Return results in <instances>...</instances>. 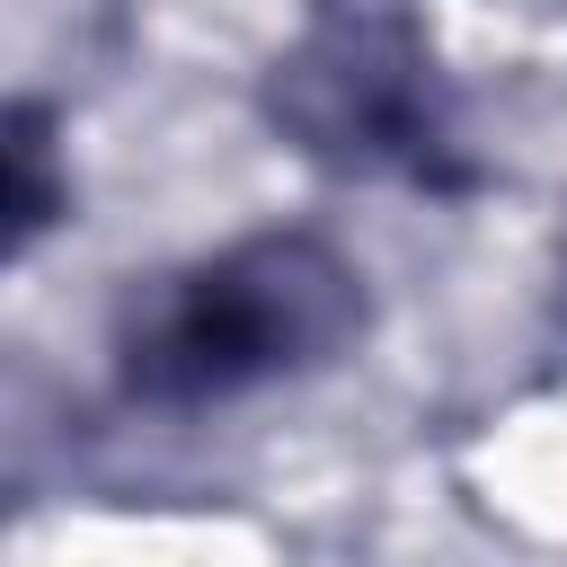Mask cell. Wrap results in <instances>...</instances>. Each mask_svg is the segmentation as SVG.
Here are the masks:
<instances>
[{
	"label": "cell",
	"mask_w": 567,
	"mask_h": 567,
	"mask_svg": "<svg viewBox=\"0 0 567 567\" xmlns=\"http://www.w3.org/2000/svg\"><path fill=\"white\" fill-rule=\"evenodd\" d=\"M372 337L363 266L301 221L239 230L186 266L142 275L115 319V390L133 408H221L275 381H310Z\"/></svg>",
	"instance_id": "cell-1"
},
{
	"label": "cell",
	"mask_w": 567,
	"mask_h": 567,
	"mask_svg": "<svg viewBox=\"0 0 567 567\" xmlns=\"http://www.w3.org/2000/svg\"><path fill=\"white\" fill-rule=\"evenodd\" d=\"M257 115L337 186H408L434 204L487 186L461 133V89L408 0H310L257 71Z\"/></svg>",
	"instance_id": "cell-2"
},
{
	"label": "cell",
	"mask_w": 567,
	"mask_h": 567,
	"mask_svg": "<svg viewBox=\"0 0 567 567\" xmlns=\"http://www.w3.org/2000/svg\"><path fill=\"white\" fill-rule=\"evenodd\" d=\"M549 328L567 337V230H558V266H549Z\"/></svg>",
	"instance_id": "cell-4"
},
{
	"label": "cell",
	"mask_w": 567,
	"mask_h": 567,
	"mask_svg": "<svg viewBox=\"0 0 567 567\" xmlns=\"http://www.w3.org/2000/svg\"><path fill=\"white\" fill-rule=\"evenodd\" d=\"M0 213H9V257H35V239L71 221V168L53 151L44 97H18L0 115Z\"/></svg>",
	"instance_id": "cell-3"
}]
</instances>
